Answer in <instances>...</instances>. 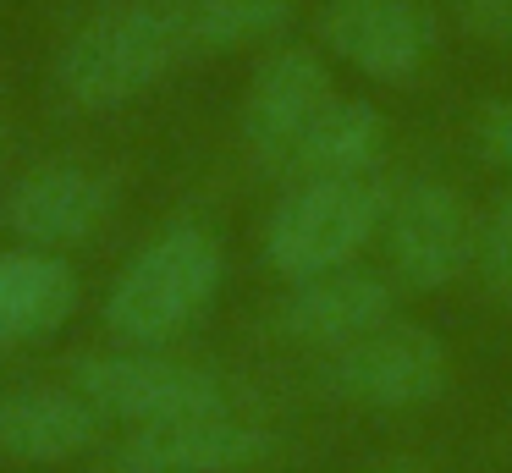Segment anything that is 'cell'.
Here are the masks:
<instances>
[{
	"instance_id": "1",
	"label": "cell",
	"mask_w": 512,
	"mask_h": 473,
	"mask_svg": "<svg viewBox=\"0 0 512 473\" xmlns=\"http://www.w3.org/2000/svg\"><path fill=\"white\" fill-rule=\"evenodd\" d=\"M193 55L188 0H116L56 50V88L83 110H116Z\"/></svg>"
},
{
	"instance_id": "2",
	"label": "cell",
	"mask_w": 512,
	"mask_h": 473,
	"mask_svg": "<svg viewBox=\"0 0 512 473\" xmlns=\"http://www.w3.org/2000/svg\"><path fill=\"white\" fill-rule=\"evenodd\" d=\"M221 281V237L199 220H177L122 264V275L105 292V325L127 347H166L210 314Z\"/></svg>"
},
{
	"instance_id": "3",
	"label": "cell",
	"mask_w": 512,
	"mask_h": 473,
	"mask_svg": "<svg viewBox=\"0 0 512 473\" xmlns=\"http://www.w3.org/2000/svg\"><path fill=\"white\" fill-rule=\"evenodd\" d=\"M391 187L386 176H309L287 182L265 215V264L281 281H314L358 264L369 242H380Z\"/></svg>"
},
{
	"instance_id": "4",
	"label": "cell",
	"mask_w": 512,
	"mask_h": 473,
	"mask_svg": "<svg viewBox=\"0 0 512 473\" xmlns=\"http://www.w3.org/2000/svg\"><path fill=\"white\" fill-rule=\"evenodd\" d=\"M325 391L364 413H419L435 407L452 385V347L419 319H386L380 330L325 352Z\"/></svg>"
},
{
	"instance_id": "5",
	"label": "cell",
	"mask_w": 512,
	"mask_h": 473,
	"mask_svg": "<svg viewBox=\"0 0 512 473\" xmlns=\"http://www.w3.org/2000/svg\"><path fill=\"white\" fill-rule=\"evenodd\" d=\"M72 385L89 396L100 418H122L127 429H149V424H171V418L232 407V391H226L221 374L204 369V363L166 358L160 347H122V352L78 358Z\"/></svg>"
},
{
	"instance_id": "6",
	"label": "cell",
	"mask_w": 512,
	"mask_h": 473,
	"mask_svg": "<svg viewBox=\"0 0 512 473\" xmlns=\"http://www.w3.org/2000/svg\"><path fill=\"white\" fill-rule=\"evenodd\" d=\"M386 264L408 292H446L463 275H474L479 215L468 198L441 176H413L391 187L386 226H380Z\"/></svg>"
},
{
	"instance_id": "7",
	"label": "cell",
	"mask_w": 512,
	"mask_h": 473,
	"mask_svg": "<svg viewBox=\"0 0 512 473\" xmlns=\"http://www.w3.org/2000/svg\"><path fill=\"white\" fill-rule=\"evenodd\" d=\"M336 99L331 61L309 44H281L254 66L243 88V110H237V132H243L248 154L265 171L281 176V165L292 160V149L303 143V132L320 121V110Z\"/></svg>"
},
{
	"instance_id": "8",
	"label": "cell",
	"mask_w": 512,
	"mask_h": 473,
	"mask_svg": "<svg viewBox=\"0 0 512 473\" xmlns=\"http://www.w3.org/2000/svg\"><path fill=\"white\" fill-rule=\"evenodd\" d=\"M314 33L331 61L375 83H413L435 55V17L424 0H325Z\"/></svg>"
},
{
	"instance_id": "9",
	"label": "cell",
	"mask_w": 512,
	"mask_h": 473,
	"mask_svg": "<svg viewBox=\"0 0 512 473\" xmlns=\"http://www.w3.org/2000/svg\"><path fill=\"white\" fill-rule=\"evenodd\" d=\"M116 209V182L100 165L83 160H45L28 165L6 198H0V226L12 231L23 248H78L111 220Z\"/></svg>"
},
{
	"instance_id": "10",
	"label": "cell",
	"mask_w": 512,
	"mask_h": 473,
	"mask_svg": "<svg viewBox=\"0 0 512 473\" xmlns=\"http://www.w3.org/2000/svg\"><path fill=\"white\" fill-rule=\"evenodd\" d=\"M386 319H397V286H391V275L369 270V264H347V270L314 275V281H292L281 292V303L270 308L276 336L314 352H342L347 341L380 330Z\"/></svg>"
},
{
	"instance_id": "11",
	"label": "cell",
	"mask_w": 512,
	"mask_h": 473,
	"mask_svg": "<svg viewBox=\"0 0 512 473\" xmlns=\"http://www.w3.org/2000/svg\"><path fill=\"white\" fill-rule=\"evenodd\" d=\"M270 457H276V435L232 407L133 429L122 446L127 473H254Z\"/></svg>"
},
{
	"instance_id": "12",
	"label": "cell",
	"mask_w": 512,
	"mask_h": 473,
	"mask_svg": "<svg viewBox=\"0 0 512 473\" xmlns=\"http://www.w3.org/2000/svg\"><path fill=\"white\" fill-rule=\"evenodd\" d=\"M94 429L100 413L78 385H17L0 396V457L12 462H67Z\"/></svg>"
},
{
	"instance_id": "13",
	"label": "cell",
	"mask_w": 512,
	"mask_h": 473,
	"mask_svg": "<svg viewBox=\"0 0 512 473\" xmlns=\"http://www.w3.org/2000/svg\"><path fill=\"white\" fill-rule=\"evenodd\" d=\"M78 308V275L61 253L0 248V347L45 341Z\"/></svg>"
},
{
	"instance_id": "14",
	"label": "cell",
	"mask_w": 512,
	"mask_h": 473,
	"mask_svg": "<svg viewBox=\"0 0 512 473\" xmlns=\"http://www.w3.org/2000/svg\"><path fill=\"white\" fill-rule=\"evenodd\" d=\"M386 154V116L369 99L336 94L320 110L292 160L281 165V182H309V176H375Z\"/></svg>"
},
{
	"instance_id": "15",
	"label": "cell",
	"mask_w": 512,
	"mask_h": 473,
	"mask_svg": "<svg viewBox=\"0 0 512 473\" xmlns=\"http://www.w3.org/2000/svg\"><path fill=\"white\" fill-rule=\"evenodd\" d=\"M298 11V0H188V33L193 55H226L265 44L281 33Z\"/></svg>"
},
{
	"instance_id": "16",
	"label": "cell",
	"mask_w": 512,
	"mask_h": 473,
	"mask_svg": "<svg viewBox=\"0 0 512 473\" xmlns=\"http://www.w3.org/2000/svg\"><path fill=\"white\" fill-rule=\"evenodd\" d=\"M474 275L496 303L512 308V182L490 198L479 215V248H474Z\"/></svg>"
},
{
	"instance_id": "17",
	"label": "cell",
	"mask_w": 512,
	"mask_h": 473,
	"mask_svg": "<svg viewBox=\"0 0 512 473\" xmlns=\"http://www.w3.org/2000/svg\"><path fill=\"white\" fill-rule=\"evenodd\" d=\"M474 149H479V160L507 171V182H512V99H490L474 116Z\"/></svg>"
},
{
	"instance_id": "18",
	"label": "cell",
	"mask_w": 512,
	"mask_h": 473,
	"mask_svg": "<svg viewBox=\"0 0 512 473\" xmlns=\"http://www.w3.org/2000/svg\"><path fill=\"white\" fill-rule=\"evenodd\" d=\"M446 11H452L457 22H463V33H474V39H512V0H446Z\"/></svg>"
},
{
	"instance_id": "19",
	"label": "cell",
	"mask_w": 512,
	"mask_h": 473,
	"mask_svg": "<svg viewBox=\"0 0 512 473\" xmlns=\"http://www.w3.org/2000/svg\"><path fill=\"white\" fill-rule=\"evenodd\" d=\"M0 143H6V110H0Z\"/></svg>"
}]
</instances>
